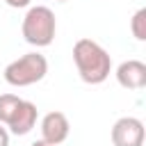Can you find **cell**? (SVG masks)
<instances>
[{
	"label": "cell",
	"instance_id": "1",
	"mask_svg": "<svg viewBox=\"0 0 146 146\" xmlns=\"http://www.w3.org/2000/svg\"><path fill=\"white\" fill-rule=\"evenodd\" d=\"M73 64L78 75L87 84H103L112 73L110 52L94 39H78L73 46Z\"/></svg>",
	"mask_w": 146,
	"mask_h": 146
},
{
	"label": "cell",
	"instance_id": "2",
	"mask_svg": "<svg viewBox=\"0 0 146 146\" xmlns=\"http://www.w3.org/2000/svg\"><path fill=\"white\" fill-rule=\"evenodd\" d=\"M55 32H57V18L50 7L36 5V7H30L27 14L23 16L21 34L30 46H36V48L50 46L55 41Z\"/></svg>",
	"mask_w": 146,
	"mask_h": 146
},
{
	"label": "cell",
	"instance_id": "3",
	"mask_svg": "<svg viewBox=\"0 0 146 146\" xmlns=\"http://www.w3.org/2000/svg\"><path fill=\"white\" fill-rule=\"evenodd\" d=\"M48 73V59L41 52H25L18 59L9 62L5 66V82L11 87H30L46 78Z\"/></svg>",
	"mask_w": 146,
	"mask_h": 146
},
{
	"label": "cell",
	"instance_id": "4",
	"mask_svg": "<svg viewBox=\"0 0 146 146\" xmlns=\"http://www.w3.org/2000/svg\"><path fill=\"white\" fill-rule=\"evenodd\" d=\"M110 137L114 146H144L146 130L137 116H121L114 121Z\"/></svg>",
	"mask_w": 146,
	"mask_h": 146
},
{
	"label": "cell",
	"instance_id": "5",
	"mask_svg": "<svg viewBox=\"0 0 146 146\" xmlns=\"http://www.w3.org/2000/svg\"><path fill=\"white\" fill-rule=\"evenodd\" d=\"M71 132V123H68V116L64 112H48L43 119H41V141L50 144V146H59L66 141Z\"/></svg>",
	"mask_w": 146,
	"mask_h": 146
},
{
	"label": "cell",
	"instance_id": "6",
	"mask_svg": "<svg viewBox=\"0 0 146 146\" xmlns=\"http://www.w3.org/2000/svg\"><path fill=\"white\" fill-rule=\"evenodd\" d=\"M116 82L123 89H144L146 87V64L139 59H128L116 66Z\"/></svg>",
	"mask_w": 146,
	"mask_h": 146
},
{
	"label": "cell",
	"instance_id": "7",
	"mask_svg": "<svg viewBox=\"0 0 146 146\" xmlns=\"http://www.w3.org/2000/svg\"><path fill=\"white\" fill-rule=\"evenodd\" d=\"M36 119H39V110H36V105L30 103V100H21V105L16 107L14 116L9 119V123H7L5 128H7L11 135L23 137V135L32 132V128L36 125Z\"/></svg>",
	"mask_w": 146,
	"mask_h": 146
},
{
	"label": "cell",
	"instance_id": "8",
	"mask_svg": "<svg viewBox=\"0 0 146 146\" xmlns=\"http://www.w3.org/2000/svg\"><path fill=\"white\" fill-rule=\"evenodd\" d=\"M21 100L23 98H18L16 94H0V123L2 125L9 123V119L14 116L16 107L21 105Z\"/></svg>",
	"mask_w": 146,
	"mask_h": 146
},
{
	"label": "cell",
	"instance_id": "9",
	"mask_svg": "<svg viewBox=\"0 0 146 146\" xmlns=\"http://www.w3.org/2000/svg\"><path fill=\"white\" fill-rule=\"evenodd\" d=\"M130 32L137 41H146V9H137L130 18Z\"/></svg>",
	"mask_w": 146,
	"mask_h": 146
},
{
	"label": "cell",
	"instance_id": "10",
	"mask_svg": "<svg viewBox=\"0 0 146 146\" xmlns=\"http://www.w3.org/2000/svg\"><path fill=\"white\" fill-rule=\"evenodd\" d=\"M9 7H14V9H23V7H30V2L32 0H5Z\"/></svg>",
	"mask_w": 146,
	"mask_h": 146
},
{
	"label": "cell",
	"instance_id": "11",
	"mask_svg": "<svg viewBox=\"0 0 146 146\" xmlns=\"http://www.w3.org/2000/svg\"><path fill=\"white\" fill-rule=\"evenodd\" d=\"M0 146H9V130L0 123Z\"/></svg>",
	"mask_w": 146,
	"mask_h": 146
},
{
	"label": "cell",
	"instance_id": "12",
	"mask_svg": "<svg viewBox=\"0 0 146 146\" xmlns=\"http://www.w3.org/2000/svg\"><path fill=\"white\" fill-rule=\"evenodd\" d=\"M30 146H50V144H46V141H41V139H36V141H32Z\"/></svg>",
	"mask_w": 146,
	"mask_h": 146
},
{
	"label": "cell",
	"instance_id": "13",
	"mask_svg": "<svg viewBox=\"0 0 146 146\" xmlns=\"http://www.w3.org/2000/svg\"><path fill=\"white\" fill-rule=\"evenodd\" d=\"M57 2H68V0H57Z\"/></svg>",
	"mask_w": 146,
	"mask_h": 146
}]
</instances>
